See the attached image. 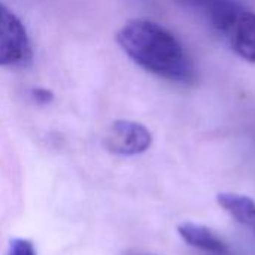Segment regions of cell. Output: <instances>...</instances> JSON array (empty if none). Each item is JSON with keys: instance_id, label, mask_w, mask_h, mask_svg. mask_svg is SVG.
Returning <instances> with one entry per match:
<instances>
[{"instance_id": "8992f818", "label": "cell", "mask_w": 255, "mask_h": 255, "mask_svg": "<svg viewBox=\"0 0 255 255\" xmlns=\"http://www.w3.org/2000/svg\"><path fill=\"white\" fill-rule=\"evenodd\" d=\"M226 39L239 57L255 63V12L245 9Z\"/></svg>"}, {"instance_id": "6da1fadb", "label": "cell", "mask_w": 255, "mask_h": 255, "mask_svg": "<svg viewBox=\"0 0 255 255\" xmlns=\"http://www.w3.org/2000/svg\"><path fill=\"white\" fill-rule=\"evenodd\" d=\"M121 49L142 69L166 81L188 85L196 67L178 37L151 19H130L117 33Z\"/></svg>"}, {"instance_id": "30bf717a", "label": "cell", "mask_w": 255, "mask_h": 255, "mask_svg": "<svg viewBox=\"0 0 255 255\" xmlns=\"http://www.w3.org/2000/svg\"><path fill=\"white\" fill-rule=\"evenodd\" d=\"M124 255H154V254H148V253H140V251H128Z\"/></svg>"}, {"instance_id": "5b68a950", "label": "cell", "mask_w": 255, "mask_h": 255, "mask_svg": "<svg viewBox=\"0 0 255 255\" xmlns=\"http://www.w3.org/2000/svg\"><path fill=\"white\" fill-rule=\"evenodd\" d=\"M178 233L185 244L190 247L203 251L209 255H229L227 244L211 229L194 224V223H184L178 226Z\"/></svg>"}, {"instance_id": "52a82bcc", "label": "cell", "mask_w": 255, "mask_h": 255, "mask_svg": "<svg viewBox=\"0 0 255 255\" xmlns=\"http://www.w3.org/2000/svg\"><path fill=\"white\" fill-rule=\"evenodd\" d=\"M217 202L233 220L255 235V202L251 197L236 193H221L217 196Z\"/></svg>"}, {"instance_id": "ba28073f", "label": "cell", "mask_w": 255, "mask_h": 255, "mask_svg": "<svg viewBox=\"0 0 255 255\" xmlns=\"http://www.w3.org/2000/svg\"><path fill=\"white\" fill-rule=\"evenodd\" d=\"M9 255H36V251H34V247L30 241L15 239L10 244Z\"/></svg>"}, {"instance_id": "9c48e42d", "label": "cell", "mask_w": 255, "mask_h": 255, "mask_svg": "<svg viewBox=\"0 0 255 255\" xmlns=\"http://www.w3.org/2000/svg\"><path fill=\"white\" fill-rule=\"evenodd\" d=\"M30 97L37 105H48L54 100V93L46 88H31Z\"/></svg>"}, {"instance_id": "7a4b0ae2", "label": "cell", "mask_w": 255, "mask_h": 255, "mask_svg": "<svg viewBox=\"0 0 255 255\" xmlns=\"http://www.w3.org/2000/svg\"><path fill=\"white\" fill-rule=\"evenodd\" d=\"M33 60V48L21 19L0 3V66L24 69Z\"/></svg>"}, {"instance_id": "277c9868", "label": "cell", "mask_w": 255, "mask_h": 255, "mask_svg": "<svg viewBox=\"0 0 255 255\" xmlns=\"http://www.w3.org/2000/svg\"><path fill=\"white\" fill-rule=\"evenodd\" d=\"M182 7L200 13L209 25L227 37L239 15L245 10L239 0H175Z\"/></svg>"}, {"instance_id": "3957f363", "label": "cell", "mask_w": 255, "mask_h": 255, "mask_svg": "<svg viewBox=\"0 0 255 255\" xmlns=\"http://www.w3.org/2000/svg\"><path fill=\"white\" fill-rule=\"evenodd\" d=\"M103 143L112 154L137 155L151 146L152 136L145 126L128 120H120L109 127Z\"/></svg>"}]
</instances>
